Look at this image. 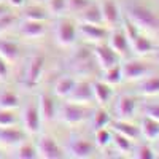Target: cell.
Instances as JSON below:
<instances>
[{
	"label": "cell",
	"mask_w": 159,
	"mask_h": 159,
	"mask_svg": "<svg viewBox=\"0 0 159 159\" xmlns=\"http://www.w3.org/2000/svg\"><path fill=\"white\" fill-rule=\"evenodd\" d=\"M111 139H113V135L110 134V130L107 127L96 129V145L99 148H107L111 143Z\"/></svg>",
	"instance_id": "cell-31"
},
{
	"label": "cell",
	"mask_w": 159,
	"mask_h": 159,
	"mask_svg": "<svg viewBox=\"0 0 159 159\" xmlns=\"http://www.w3.org/2000/svg\"><path fill=\"white\" fill-rule=\"evenodd\" d=\"M43 65H45V57L43 54H34L25 67V73H24V83L29 88H35L40 83V78L43 73Z\"/></svg>",
	"instance_id": "cell-2"
},
{
	"label": "cell",
	"mask_w": 159,
	"mask_h": 159,
	"mask_svg": "<svg viewBox=\"0 0 159 159\" xmlns=\"http://www.w3.org/2000/svg\"><path fill=\"white\" fill-rule=\"evenodd\" d=\"M89 5V0H67V11L80 13Z\"/></svg>",
	"instance_id": "cell-37"
},
{
	"label": "cell",
	"mask_w": 159,
	"mask_h": 159,
	"mask_svg": "<svg viewBox=\"0 0 159 159\" xmlns=\"http://www.w3.org/2000/svg\"><path fill=\"white\" fill-rule=\"evenodd\" d=\"M139 92L145 97L159 96V76H145L139 83Z\"/></svg>",
	"instance_id": "cell-24"
},
{
	"label": "cell",
	"mask_w": 159,
	"mask_h": 159,
	"mask_svg": "<svg viewBox=\"0 0 159 159\" xmlns=\"http://www.w3.org/2000/svg\"><path fill=\"white\" fill-rule=\"evenodd\" d=\"M134 156L137 159H154L156 154H154V150L151 147H148V145H142V147H139L134 153Z\"/></svg>",
	"instance_id": "cell-36"
},
{
	"label": "cell",
	"mask_w": 159,
	"mask_h": 159,
	"mask_svg": "<svg viewBox=\"0 0 159 159\" xmlns=\"http://www.w3.org/2000/svg\"><path fill=\"white\" fill-rule=\"evenodd\" d=\"M121 81H123V73L119 65H115L108 70H103V83L111 86V84H119Z\"/></svg>",
	"instance_id": "cell-28"
},
{
	"label": "cell",
	"mask_w": 159,
	"mask_h": 159,
	"mask_svg": "<svg viewBox=\"0 0 159 159\" xmlns=\"http://www.w3.org/2000/svg\"><path fill=\"white\" fill-rule=\"evenodd\" d=\"M127 19L142 32L157 34L159 32V21L153 13L140 5H132L127 8Z\"/></svg>",
	"instance_id": "cell-1"
},
{
	"label": "cell",
	"mask_w": 159,
	"mask_h": 159,
	"mask_svg": "<svg viewBox=\"0 0 159 159\" xmlns=\"http://www.w3.org/2000/svg\"><path fill=\"white\" fill-rule=\"evenodd\" d=\"M78 22L80 24H94L100 25L102 24V15H100V8L96 5H88L83 11L78 13Z\"/></svg>",
	"instance_id": "cell-19"
},
{
	"label": "cell",
	"mask_w": 159,
	"mask_h": 159,
	"mask_svg": "<svg viewBox=\"0 0 159 159\" xmlns=\"http://www.w3.org/2000/svg\"><path fill=\"white\" fill-rule=\"evenodd\" d=\"M15 156L19 157V159H35L37 157V150L34 147H30V145H21V147L16 150Z\"/></svg>",
	"instance_id": "cell-34"
},
{
	"label": "cell",
	"mask_w": 159,
	"mask_h": 159,
	"mask_svg": "<svg viewBox=\"0 0 159 159\" xmlns=\"http://www.w3.org/2000/svg\"><path fill=\"white\" fill-rule=\"evenodd\" d=\"M110 123H111V118H110L108 111H105L103 108L96 110L94 116H92V127H94V130L96 129H102V127H107Z\"/></svg>",
	"instance_id": "cell-29"
},
{
	"label": "cell",
	"mask_w": 159,
	"mask_h": 159,
	"mask_svg": "<svg viewBox=\"0 0 159 159\" xmlns=\"http://www.w3.org/2000/svg\"><path fill=\"white\" fill-rule=\"evenodd\" d=\"M113 130L119 135H124L129 140H135L140 137V129L134 124H130L129 121H124V119H118V121L113 123Z\"/></svg>",
	"instance_id": "cell-23"
},
{
	"label": "cell",
	"mask_w": 159,
	"mask_h": 159,
	"mask_svg": "<svg viewBox=\"0 0 159 159\" xmlns=\"http://www.w3.org/2000/svg\"><path fill=\"white\" fill-rule=\"evenodd\" d=\"M75 84H76V81L72 76H61L54 83V94L57 97H69V94L75 88Z\"/></svg>",
	"instance_id": "cell-26"
},
{
	"label": "cell",
	"mask_w": 159,
	"mask_h": 159,
	"mask_svg": "<svg viewBox=\"0 0 159 159\" xmlns=\"http://www.w3.org/2000/svg\"><path fill=\"white\" fill-rule=\"evenodd\" d=\"M91 89H92V97H94V100L99 105H107L111 100L113 91H111L110 84L103 83V81H94L91 84Z\"/></svg>",
	"instance_id": "cell-18"
},
{
	"label": "cell",
	"mask_w": 159,
	"mask_h": 159,
	"mask_svg": "<svg viewBox=\"0 0 159 159\" xmlns=\"http://www.w3.org/2000/svg\"><path fill=\"white\" fill-rule=\"evenodd\" d=\"M108 46L116 52L119 57H126L129 54V49H130V45L127 42V38L124 35V32L121 30H115L110 38H108Z\"/></svg>",
	"instance_id": "cell-15"
},
{
	"label": "cell",
	"mask_w": 159,
	"mask_h": 159,
	"mask_svg": "<svg viewBox=\"0 0 159 159\" xmlns=\"http://www.w3.org/2000/svg\"><path fill=\"white\" fill-rule=\"evenodd\" d=\"M121 73L126 81H140L151 73V69L142 61H127L121 65Z\"/></svg>",
	"instance_id": "cell-3"
},
{
	"label": "cell",
	"mask_w": 159,
	"mask_h": 159,
	"mask_svg": "<svg viewBox=\"0 0 159 159\" xmlns=\"http://www.w3.org/2000/svg\"><path fill=\"white\" fill-rule=\"evenodd\" d=\"M7 78H8V65L0 57V81H7Z\"/></svg>",
	"instance_id": "cell-40"
},
{
	"label": "cell",
	"mask_w": 159,
	"mask_h": 159,
	"mask_svg": "<svg viewBox=\"0 0 159 159\" xmlns=\"http://www.w3.org/2000/svg\"><path fill=\"white\" fill-rule=\"evenodd\" d=\"M5 13H8V10H7V7L5 5H2V2H0V18H2Z\"/></svg>",
	"instance_id": "cell-42"
},
{
	"label": "cell",
	"mask_w": 159,
	"mask_h": 159,
	"mask_svg": "<svg viewBox=\"0 0 159 159\" xmlns=\"http://www.w3.org/2000/svg\"><path fill=\"white\" fill-rule=\"evenodd\" d=\"M37 156L43 157V159H61L65 154L54 139L43 135V137H40L38 145H37Z\"/></svg>",
	"instance_id": "cell-4"
},
{
	"label": "cell",
	"mask_w": 159,
	"mask_h": 159,
	"mask_svg": "<svg viewBox=\"0 0 159 159\" xmlns=\"http://www.w3.org/2000/svg\"><path fill=\"white\" fill-rule=\"evenodd\" d=\"M38 113L40 118L43 121H52L56 118V107H54V102H52V97L49 94H43L40 96L38 99Z\"/></svg>",
	"instance_id": "cell-17"
},
{
	"label": "cell",
	"mask_w": 159,
	"mask_h": 159,
	"mask_svg": "<svg viewBox=\"0 0 159 159\" xmlns=\"http://www.w3.org/2000/svg\"><path fill=\"white\" fill-rule=\"evenodd\" d=\"M54 35H56V42L59 46L62 48H67L72 46L75 43V38H76V29L75 25L69 21H61L56 24V29H54Z\"/></svg>",
	"instance_id": "cell-6"
},
{
	"label": "cell",
	"mask_w": 159,
	"mask_h": 159,
	"mask_svg": "<svg viewBox=\"0 0 159 159\" xmlns=\"http://www.w3.org/2000/svg\"><path fill=\"white\" fill-rule=\"evenodd\" d=\"M78 34L81 35V38H84L89 43H102L107 38V30L102 29L100 25H94V24H81L78 27Z\"/></svg>",
	"instance_id": "cell-13"
},
{
	"label": "cell",
	"mask_w": 159,
	"mask_h": 159,
	"mask_svg": "<svg viewBox=\"0 0 159 159\" xmlns=\"http://www.w3.org/2000/svg\"><path fill=\"white\" fill-rule=\"evenodd\" d=\"M8 3H10L11 7H16V8H21V7H24V3H25V0H8Z\"/></svg>",
	"instance_id": "cell-41"
},
{
	"label": "cell",
	"mask_w": 159,
	"mask_h": 159,
	"mask_svg": "<svg viewBox=\"0 0 159 159\" xmlns=\"http://www.w3.org/2000/svg\"><path fill=\"white\" fill-rule=\"evenodd\" d=\"M92 65H94L92 54H91V51H88L84 48L75 52L72 57V69L80 75H89L92 72Z\"/></svg>",
	"instance_id": "cell-10"
},
{
	"label": "cell",
	"mask_w": 159,
	"mask_h": 159,
	"mask_svg": "<svg viewBox=\"0 0 159 159\" xmlns=\"http://www.w3.org/2000/svg\"><path fill=\"white\" fill-rule=\"evenodd\" d=\"M139 129H140V135H143L150 142H156L159 139V121H156L153 118L145 116Z\"/></svg>",
	"instance_id": "cell-20"
},
{
	"label": "cell",
	"mask_w": 159,
	"mask_h": 159,
	"mask_svg": "<svg viewBox=\"0 0 159 159\" xmlns=\"http://www.w3.org/2000/svg\"><path fill=\"white\" fill-rule=\"evenodd\" d=\"M84 119V110L81 105L76 103H65L61 108V121L67 126H76Z\"/></svg>",
	"instance_id": "cell-9"
},
{
	"label": "cell",
	"mask_w": 159,
	"mask_h": 159,
	"mask_svg": "<svg viewBox=\"0 0 159 159\" xmlns=\"http://www.w3.org/2000/svg\"><path fill=\"white\" fill-rule=\"evenodd\" d=\"M40 113H38V107L37 105H27L22 110V126H24V132L29 135H35L40 130Z\"/></svg>",
	"instance_id": "cell-7"
},
{
	"label": "cell",
	"mask_w": 159,
	"mask_h": 159,
	"mask_svg": "<svg viewBox=\"0 0 159 159\" xmlns=\"http://www.w3.org/2000/svg\"><path fill=\"white\" fill-rule=\"evenodd\" d=\"M45 25L40 21H29L25 19V22L19 27V34L25 38H40L45 35Z\"/></svg>",
	"instance_id": "cell-21"
},
{
	"label": "cell",
	"mask_w": 159,
	"mask_h": 159,
	"mask_svg": "<svg viewBox=\"0 0 159 159\" xmlns=\"http://www.w3.org/2000/svg\"><path fill=\"white\" fill-rule=\"evenodd\" d=\"M46 5L54 16H62L67 13V0H48Z\"/></svg>",
	"instance_id": "cell-32"
},
{
	"label": "cell",
	"mask_w": 159,
	"mask_h": 159,
	"mask_svg": "<svg viewBox=\"0 0 159 159\" xmlns=\"http://www.w3.org/2000/svg\"><path fill=\"white\" fill-rule=\"evenodd\" d=\"M15 16L11 15V13H5V15L0 18V34L7 32L8 29H11V25L15 24Z\"/></svg>",
	"instance_id": "cell-38"
},
{
	"label": "cell",
	"mask_w": 159,
	"mask_h": 159,
	"mask_svg": "<svg viewBox=\"0 0 159 159\" xmlns=\"http://www.w3.org/2000/svg\"><path fill=\"white\" fill-rule=\"evenodd\" d=\"M24 16H25V19H29V21H40V22H43L48 18L46 11L43 8H40V7H30V8H27V10H25V13H24Z\"/></svg>",
	"instance_id": "cell-33"
},
{
	"label": "cell",
	"mask_w": 159,
	"mask_h": 159,
	"mask_svg": "<svg viewBox=\"0 0 159 159\" xmlns=\"http://www.w3.org/2000/svg\"><path fill=\"white\" fill-rule=\"evenodd\" d=\"M34 2H35V3H46L48 0H34Z\"/></svg>",
	"instance_id": "cell-43"
},
{
	"label": "cell",
	"mask_w": 159,
	"mask_h": 159,
	"mask_svg": "<svg viewBox=\"0 0 159 159\" xmlns=\"http://www.w3.org/2000/svg\"><path fill=\"white\" fill-rule=\"evenodd\" d=\"M18 56H19L18 46L13 42L0 38V57H2L5 62H15L18 59Z\"/></svg>",
	"instance_id": "cell-25"
},
{
	"label": "cell",
	"mask_w": 159,
	"mask_h": 159,
	"mask_svg": "<svg viewBox=\"0 0 159 159\" xmlns=\"http://www.w3.org/2000/svg\"><path fill=\"white\" fill-rule=\"evenodd\" d=\"M157 61H159V56H157Z\"/></svg>",
	"instance_id": "cell-45"
},
{
	"label": "cell",
	"mask_w": 159,
	"mask_h": 159,
	"mask_svg": "<svg viewBox=\"0 0 159 159\" xmlns=\"http://www.w3.org/2000/svg\"><path fill=\"white\" fill-rule=\"evenodd\" d=\"M100 15H102V24L108 29H115L119 22V10L111 0H105V2L99 7Z\"/></svg>",
	"instance_id": "cell-14"
},
{
	"label": "cell",
	"mask_w": 159,
	"mask_h": 159,
	"mask_svg": "<svg viewBox=\"0 0 159 159\" xmlns=\"http://www.w3.org/2000/svg\"><path fill=\"white\" fill-rule=\"evenodd\" d=\"M135 110H137V100L134 97H130V96L118 97L116 105H115V113H116L118 119L129 121L130 118L135 116Z\"/></svg>",
	"instance_id": "cell-11"
},
{
	"label": "cell",
	"mask_w": 159,
	"mask_h": 159,
	"mask_svg": "<svg viewBox=\"0 0 159 159\" xmlns=\"http://www.w3.org/2000/svg\"><path fill=\"white\" fill-rule=\"evenodd\" d=\"M145 116L159 121V105H147L145 107Z\"/></svg>",
	"instance_id": "cell-39"
},
{
	"label": "cell",
	"mask_w": 159,
	"mask_h": 159,
	"mask_svg": "<svg viewBox=\"0 0 159 159\" xmlns=\"http://www.w3.org/2000/svg\"><path fill=\"white\" fill-rule=\"evenodd\" d=\"M25 139V132L11 127H0V143L5 147H15L22 143Z\"/></svg>",
	"instance_id": "cell-16"
},
{
	"label": "cell",
	"mask_w": 159,
	"mask_h": 159,
	"mask_svg": "<svg viewBox=\"0 0 159 159\" xmlns=\"http://www.w3.org/2000/svg\"><path fill=\"white\" fill-rule=\"evenodd\" d=\"M92 52H94V59L97 61L99 67L102 70H108V69L115 67V65H118V62H119V56L108 45H100L99 43V45H96Z\"/></svg>",
	"instance_id": "cell-5"
},
{
	"label": "cell",
	"mask_w": 159,
	"mask_h": 159,
	"mask_svg": "<svg viewBox=\"0 0 159 159\" xmlns=\"http://www.w3.org/2000/svg\"><path fill=\"white\" fill-rule=\"evenodd\" d=\"M111 143L115 145V148L118 150V153L126 154V153H130V151H132V143H130V140H129L127 137H124V135L115 134L113 139H111Z\"/></svg>",
	"instance_id": "cell-30"
},
{
	"label": "cell",
	"mask_w": 159,
	"mask_h": 159,
	"mask_svg": "<svg viewBox=\"0 0 159 159\" xmlns=\"http://www.w3.org/2000/svg\"><path fill=\"white\" fill-rule=\"evenodd\" d=\"M156 145H157V150H159V139L156 140Z\"/></svg>",
	"instance_id": "cell-44"
},
{
	"label": "cell",
	"mask_w": 159,
	"mask_h": 159,
	"mask_svg": "<svg viewBox=\"0 0 159 159\" xmlns=\"http://www.w3.org/2000/svg\"><path fill=\"white\" fill-rule=\"evenodd\" d=\"M19 107V99L13 92H0V110H15Z\"/></svg>",
	"instance_id": "cell-27"
},
{
	"label": "cell",
	"mask_w": 159,
	"mask_h": 159,
	"mask_svg": "<svg viewBox=\"0 0 159 159\" xmlns=\"http://www.w3.org/2000/svg\"><path fill=\"white\" fill-rule=\"evenodd\" d=\"M69 153H70L72 157H76V159H88V157L94 156L96 148H94V145L88 140L73 139L69 143Z\"/></svg>",
	"instance_id": "cell-12"
},
{
	"label": "cell",
	"mask_w": 159,
	"mask_h": 159,
	"mask_svg": "<svg viewBox=\"0 0 159 159\" xmlns=\"http://www.w3.org/2000/svg\"><path fill=\"white\" fill-rule=\"evenodd\" d=\"M0 157H2V154H0Z\"/></svg>",
	"instance_id": "cell-46"
},
{
	"label": "cell",
	"mask_w": 159,
	"mask_h": 159,
	"mask_svg": "<svg viewBox=\"0 0 159 159\" xmlns=\"http://www.w3.org/2000/svg\"><path fill=\"white\" fill-rule=\"evenodd\" d=\"M16 123L18 119L11 113V110H0V127H11Z\"/></svg>",
	"instance_id": "cell-35"
},
{
	"label": "cell",
	"mask_w": 159,
	"mask_h": 159,
	"mask_svg": "<svg viewBox=\"0 0 159 159\" xmlns=\"http://www.w3.org/2000/svg\"><path fill=\"white\" fill-rule=\"evenodd\" d=\"M129 45H130V49L134 51L137 56H147V54H151L154 51V45L151 43V40L147 38L145 35H142V34H139Z\"/></svg>",
	"instance_id": "cell-22"
},
{
	"label": "cell",
	"mask_w": 159,
	"mask_h": 159,
	"mask_svg": "<svg viewBox=\"0 0 159 159\" xmlns=\"http://www.w3.org/2000/svg\"><path fill=\"white\" fill-rule=\"evenodd\" d=\"M0 2H2V0H0Z\"/></svg>",
	"instance_id": "cell-47"
},
{
	"label": "cell",
	"mask_w": 159,
	"mask_h": 159,
	"mask_svg": "<svg viewBox=\"0 0 159 159\" xmlns=\"http://www.w3.org/2000/svg\"><path fill=\"white\" fill-rule=\"evenodd\" d=\"M67 99H69V102L76 103V105H81V107H83V105H89L92 100H94V97H92L91 83H88V81L76 83Z\"/></svg>",
	"instance_id": "cell-8"
}]
</instances>
